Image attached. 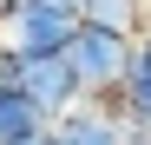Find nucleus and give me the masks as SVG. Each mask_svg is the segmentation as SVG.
I'll return each instance as SVG.
<instances>
[{"label": "nucleus", "instance_id": "1", "mask_svg": "<svg viewBox=\"0 0 151 145\" xmlns=\"http://www.w3.org/2000/svg\"><path fill=\"white\" fill-rule=\"evenodd\" d=\"M132 53H138L132 33H105V27H86V20H79V33H72V46H66V59L79 66L86 99H105V106H112V92L125 79V66H132Z\"/></svg>", "mask_w": 151, "mask_h": 145}, {"label": "nucleus", "instance_id": "2", "mask_svg": "<svg viewBox=\"0 0 151 145\" xmlns=\"http://www.w3.org/2000/svg\"><path fill=\"white\" fill-rule=\"evenodd\" d=\"M72 33H79V13H66V7H46V0H20V7L0 20V40H7L20 59L66 53V46H72Z\"/></svg>", "mask_w": 151, "mask_h": 145}, {"label": "nucleus", "instance_id": "3", "mask_svg": "<svg viewBox=\"0 0 151 145\" xmlns=\"http://www.w3.org/2000/svg\"><path fill=\"white\" fill-rule=\"evenodd\" d=\"M20 92L46 112V119H59L86 99V86H79V66H72L66 53H46V59H27L20 66Z\"/></svg>", "mask_w": 151, "mask_h": 145}, {"label": "nucleus", "instance_id": "4", "mask_svg": "<svg viewBox=\"0 0 151 145\" xmlns=\"http://www.w3.org/2000/svg\"><path fill=\"white\" fill-rule=\"evenodd\" d=\"M53 145H132V125L105 99H79L72 112L53 119Z\"/></svg>", "mask_w": 151, "mask_h": 145}, {"label": "nucleus", "instance_id": "5", "mask_svg": "<svg viewBox=\"0 0 151 145\" xmlns=\"http://www.w3.org/2000/svg\"><path fill=\"white\" fill-rule=\"evenodd\" d=\"M112 106H118V119L132 132H151V40H138V53H132V66H125Z\"/></svg>", "mask_w": 151, "mask_h": 145}, {"label": "nucleus", "instance_id": "6", "mask_svg": "<svg viewBox=\"0 0 151 145\" xmlns=\"http://www.w3.org/2000/svg\"><path fill=\"white\" fill-rule=\"evenodd\" d=\"M46 125H53V119H46L20 86H13V92H0V145H27V138H40Z\"/></svg>", "mask_w": 151, "mask_h": 145}, {"label": "nucleus", "instance_id": "7", "mask_svg": "<svg viewBox=\"0 0 151 145\" xmlns=\"http://www.w3.org/2000/svg\"><path fill=\"white\" fill-rule=\"evenodd\" d=\"M79 20L86 27H105V33H145V0H86L79 7Z\"/></svg>", "mask_w": 151, "mask_h": 145}, {"label": "nucleus", "instance_id": "8", "mask_svg": "<svg viewBox=\"0 0 151 145\" xmlns=\"http://www.w3.org/2000/svg\"><path fill=\"white\" fill-rule=\"evenodd\" d=\"M27 145H53V125H46V132H40V138H27Z\"/></svg>", "mask_w": 151, "mask_h": 145}, {"label": "nucleus", "instance_id": "9", "mask_svg": "<svg viewBox=\"0 0 151 145\" xmlns=\"http://www.w3.org/2000/svg\"><path fill=\"white\" fill-rule=\"evenodd\" d=\"M138 40H151V0H145V33H138Z\"/></svg>", "mask_w": 151, "mask_h": 145}, {"label": "nucleus", "instance_id": "10", "mask_svg": "<svg viewBox=\"0 0 151 145\" xmlns=\"http://www.w3.org/2000/svg\"><path fill=\"white\" fill-rule=\"evenodd\" d=\"M132 145H151V132H132Z\"/></svg>", "mask_w": 151, "mask_h": 145}]
</instances>
